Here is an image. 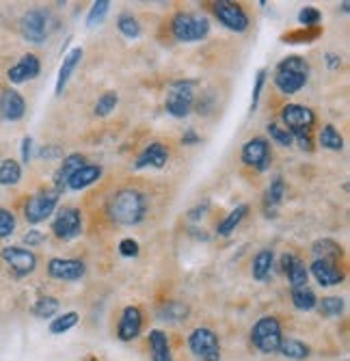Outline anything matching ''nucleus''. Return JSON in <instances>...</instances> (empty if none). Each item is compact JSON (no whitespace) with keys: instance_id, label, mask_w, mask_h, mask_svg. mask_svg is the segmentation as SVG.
Returning a JSON list of instances; mask_svg holds the SVG:
<instances>
[{"instance_id":"obj_8","label":"nucleus","mask_w":350,"mask_h":361,"mask_svg":"<svg viewBox=\"0 0 350 361\" xmlns=\"http://www.w3.org/2000/svg\"><path fill=\"white\" fill-rule=\"evenodd\" d=\"M188 346L195 353V357H199L201 361H218L220 359L218 338L212 329H206V326H199V329L190 334Z\"/></svg>"},{"instance_id":"obj_47","label":"nucleus","mask_w":350,"mask_h":361,"mask_svg":"<svg viewBox=\"0 0 350 361\" xmlns=\"http://www.w3.org/2000/svg\"><path fill=\"white\" fill-rule=\"evenodd\" d=\"M28 245H37V243H42L44 240V236L39 234V232H30V234H26V238H24Z\"/></svg>"},{"instance_id":"obj_17","label":"nucleus","mask_w":350,"mask_h":361,"mask_svg":"<svg viewBox=\"0 0 350 361\" xmlns=\"http://www.w3.org/2000/svg\"><path fill=\"white\" fill-rule=\"evenodd\" d=\"M24 113H26V102L18 91L5 89L0 93V115H3V119L18 121L24 117Z\"/></svg>"},{"instance_id":"obj_16","label":"nucleus","mask_w":350,"mask_h":361,"mask_svg":"<svg viewBox=\"0 0 350 361\" xmlns=\"http://www.w3.org/2000/svg\"><path fill=\"white\" fill-rule=\"evenodd\" d=\"M311 273L320 286H339L344 279V271L339 267V262H333V259H313Z\"/></svg>"},{"instance_id":"obj_37","label":"nucleus","mask_w":350,"mask_h":361,"mask_svg":"<svg viewBox=\"0 0 350 361\" xmlns=\"http://www.w3.org/2000/svg\"><path fill=\"white\" fill-rule=\"evenodd\" d=\"M117 102H119V95H117L115 91H106V93L100 97V100H98V104H95V115L106 117L111 111H115Z\"/></svg>"},{"instance_id":"obj_45","label":"nucleus","mask_w":350,"mask_h":361,"mask_svg":"<svg viewBox=\"0 0 350 361\" xmlns=\"http://www.w3.org/2000/svg\"><path fill=\"white\" fill-rule=\"evenodd\" d=\"M30 152H33V139L24 137L22 139V162H30Z\"/></svg>"},{"instance_id":"obj_34","label":"nucleus","mask_w":350,"mask_h":361,"mask_svg":"<svg viewBox=\"0 0 350 361\" xmlns=\"http://www.w3.org/2000/svg\"><path fill=\"white\" fill-rule=\"evenodd\" d=\"M320 145L327 147V149H342L344 147V139L342 135L333 126H325L323 133H320Z\"/></svg>"},{"instance_id":"obj_4","label":"nucleus","mask_w":350,"mask_h":361,"mask_svg":"<svg viewBox=\"0 0 350 361\" xmlns=\"http://www.w3.org/2000/svg\"><path fill=\"white\" fill-rule=\"evenodd\" d=\"M281 340H283L281 338V324H279L277 318L264 316V318H260L256 324H253V329H251V342H253V346H258L262 353H266V355L277 353Z\"/></svg>"},{"instance_id":"obj_11","label":"nucleus","mask_w":350,"mask_h":361,"mask_svg":"<svg viewBox=\"0 0 350 361\" xmlns=\"http://www.w3.org/2000/svg\"><path fill=\"white\" fill-rule=\"evenodd\" d=\"M20 30L26 42L30 44H44L48 37V16L39 9H33L24 13L20 22Z\"/></svg>"},{"instance_id":"obj_30","label":"nucleus","mask_w":350,"mask_h":361,"mask_svg":"<svg viewBox=\"0 0 350 361\" xmlns=\"http://www.w3.org/2000/svg\"><path fill=\"white\" fill-rule=\"evenodd\" d=\"M279 353H281L283 357H288V359H305V357L309 355V348H307V344H303V342L290 338V340H281Z\"/></svg>"},{"instance_id":"obj_44","label":"nucleus","mask_w":350,"mask_h":361,"mask_svg":"<svg viewBox=\"0 0 350 361\" xmlns=\"http://www.w3.org/2000/svg\"><path fill=\"white\" fill-rule=\"evenodd\" d=\"M119 253H121L123 257H137V255H139V243L132 240V238L121 240V243H119Z\"/></svg>"},{"instance_id":"obj_25","label":"nucleus","mask_w":350,"mask_h":361,"mask_svg":"<svg viewBox=\"0 0 350 361\" xmlns=\"http://www.w3.org/2000/svg\"><path fill=\"white\" fill-rule=\"evenodd\" d=\"M246 212H249V206H244V204L238 206L236 210H232L225 219L218 223V227H216L218 236H230L232 232H236V227L242 223V219L246 216Z\"/></svg>"},{"instance_id":"obj_29","label":"nucleus","mask_w":350,"mask_h":361,"mask_svg":"<svg viewBox=\"0 0 350 361\" xmlns=\"http://www.w3.org/2000/svg\"><path fill=\"white\" fill-rule=\"evenodd\" d=\"M292 303H294V307H296V310H301V312H309V310H313V307L318 305V299H315V294L305 286V288H296V290H292Z\"/></svg>"},{"instance_id":"obj_24","label":"nucleus","mask_w":350,"mask_h":361,"mask_svg":"<svg viewBox=\"0 0 350 361\" xmlns=\"http://www.w3.org/2000/svg\"><path fill=\"white\" fill-rule=\"evenodd\" d=\"M149 346H151V361H173L169 340L161 329H154L149 334Z\"/></svg>"},{"instance_id":"obj_19","label":"nucleus","mask_w":350,"mask_h":361,"mask_svg":"<svg viewBox=\"0 0 350 361\" xmlns=\"http://www.w3.org/2000/svg\"><path fill=\"white\" fill-rule=\"evenodd\" d=\"M167 160H169V152L163 143H151L147 145L137 162H135V169H145V167H156V169H163L167 165Z\"/></svg>"},{"instance_id":"obj_10","label":"nucleus","mask_w":350,"mask_h":361,"mask_svg":"<svg viewBox=\"0 0 350 361\" xmlns=\"http://www.w3.org/2000/svg\"><path fill=\"white\" fill-rule=\"evenodd\" d=\"M0 257L7 262L9 269L18 277H26L37 269V255L28 249H22V247H5L0 251Z\"/></svg>"},{"instance_id":"obj_20","label":"nucleus","mask_w":350,"mask_h":361,"mask_svg":"<svg viewBox=\"0 0 350 361\" xmlns=\"http://www.w3.org/2000/svg\"><path fill=\"white\" fill-rule=\"evenodd\" d=\"M281 264H283L285 275H288V279H290L292 290L305 288V286H307L309 273H307V267H305V262H303L301 257L288 253V255H283V257H281Z\"/></svg>"},{"instance_id":"obj_6","label":"nucleus","mask_w":350,"mask_h":361,"mask_svg":"<svg viewBox=\"0 0 350 361\" xmlns=\"http://www.w3.org/2000/svg\"><path fill=\"white\" fill-rule=\"evenodd\" d=\"M281 119L283 123L288 126L285 130L292 135V139H301V137H309L311 133V126L315 121V115L307 109V106H301V104H288L281 113Z\"/></svg>"},{"instance_id":"obj_14","label":"nucleus","mask_w":350,"mask_h":361,"mask_svg":"<svg viewBox=\"0 0 350 361\" xmlns=\"http://www.w3.org/2000/svg\"><path fill=\"white\" fill-rule=\"evenodd\" d=\"M214 13H216L218 22L225 24L230 30L242 32L249 26V18H246L244 9L240 5H236V3H216Z\"/></svg>"},{"instance_id":"obj_9","label":"nucleus","mask_w":350,"mask_h":361,"mask_svg":"<svg viewBox=\"0 0 350 361\" xmlns=\"http://www.w3.org/2000/svg\"><path fill=\"white\" fill-rule=\"evenodd\" d=\"M52 232L61 240H72L80 236L82 232V216L78 208H61L54 223H52Z\"/></svg>"},{"instance_id":"obj_31","label":"nucleus","mask_w":350,"mask_h":361,"mask_svg":"<svg viewBox=\"0 0 350 361\" xmlns=\"http://www.w3.org/2000/svg\"><path fill=\"white\" fill-rule=\"evenodd\" d=\"M158 316H161L163 320H184L188 316V307L180 301H167L165 305H161V310H158Z\"/></svg>"},{"instance_id":"obj_40","label":"nucleus","mask_w":350,"mask_h":361,"mask_svg":"<svg viewBox=\"0 0 350 361\" xmlns=\"http://www.w3.org/2000/svg\"><path fill=\"white\" fill-rule=\"evenodd\" d=\"M268 135H270V139H273L275 143H279V145H283V147L292 145V141H294L288 130H285V128H279L277 123H270V126H268Z\"/></svg>"},{"instance_id":"obj_7","label":"nucleus","mask_w":350,"mask_h":361,"mask_svg":"<svg viewBox=\"0 0 350 361\" xmlns=\"http://www.w3.org/2000/svg\"><path fill=\"white\" fill-rule=\"evenodd\" d=\"M58 195H61L58 190L46 188V190H39L37 195L30 197V200L26 202V206H24L26 221L28 223H42V221H46L54 212V208H56Z\"/></svg>"},{"instance_id":"obj_15","label":"nucleus","mask_w":350,"mask_h":361,"mask_svg":"<svg viewBox=\"0 0 350 361\" xmlns=\"http://www.w3.org/2000/svg\"><path fill=\"white\" fill-rule=\"evenodd\" d=\"M39 72H42L39 59H37L35 54H24V56L13 65V68L7 72V78H9V82H13V85H22V82H26V80L37 78Z\"/></svg>"},{"instance_id":"obj_46","label":"nucleus","mask_w":350,"mask_h":361,"mask_svg":"<svg viewBox=\"0 0 350 361\" xmlns=\"http://www.w3.org/2000/svg\"><path fill=\"white\" fill-rule=\"evenodd\" d=\"M182 143L184 145H195V143H199V137L193 133V130H186V135L182 137Z\"/></svg>"},{"instance_id":"obj_35","label":"nucleus","mask_w":350,"mask_h":361,"mask_svg":"<svg viewBox=\"0 0 350 361\" xmlns=\"http://www.w3.org/2000/svg\"><path fill=\"white\" fill-rule=\"evenodd\" d=\"M318 310H320V314L327 316V318H335V316H339L344 312V299L327 297V299H323L320 303H318Z\"/></svg>"},{"instance_id":"obj_2","label":"nucleus","mask_w":350,"mask_h":361,"mask_svg":"<svg viewBox=\"0 0 350 361\" xmlns=\"http://www.w3.org/2000/svg\"><path fill=\"white\" fill-rule=\"evenodd\" d=\"M307 74H309V65L305 59L301 56H288L279 63L277 68V76H275V85L281 93L285 95H294L299 93L305 82H307Z\"/></svg>"},{"instance_id":"obj_39","label":"nucleus","mask_w":350,"mask_h":361,"mask_svg":"<svg viewBox=\"0 0 350 361\" xmlns=\"http://www.w3.org/2000/svg\"><path fill=\"white\" fill-rule=\"evenodd\" d=\"M283 195H285V184H283L281 178H275L273 184H270V188H268V192H266V204H268L270 208L279 206L281 200H283Z\"/></svg>"},{"instance_id":"obj_23","label":"nucleus","mask_w":350,"mask_h":361,"mask_svg":"<svg viewBox=\"0 0 350 361\" xmlns=\"http://www.w3.org/2000/svg\"><path fill=\"white\" fill-rule=\"evenodd\" d=\"M100 176H102V167H98V165H82V167L70 178L68 188H72V190H82V188L91 186L95 180H100Z\"/></svg>"},{"instance_id":"obj_18","label":"nucleus","mask_w":350,"mask_h":361,"mask_svg":"<svg viewBox=\"0 0 350 361\" xmlns=\"http://www.w3.org/2000/svg\"><path fill=\"white\" fill-rule=\"evenodd\" d=\"M141 326H143V316H141V310L139 307H125L121 318H119V338L123 342H128V340H135L139 334H141Z\"/></svg>"},{"instance_id":"obj_42","label":"nucleus","mask_w":350,"mask_h":361,"mask_svg":"<svg viewBox=\"0 0 350 361\" xmlns=\"http://www.w3.org/2000/svg\"><path fill=\"white\" fill-rule=\"evenodd\" d=\"M320 11L313 9V7H305L301 13H299V22L303 26H315V24H320Z\"/></svg>"},{"instance_id":"obj_33","label":"nucleus","mask_w":350,"mask_h":361,"mask_svg":"<svg viewBox=\"0 0 350 361\" xmlns=\"http://www.w3.org/2000/svg\"><path fill=\"white\" fill-rule=\"evenodd\" d=\"M76 322H78V314H76V312L63 314V316H58V318H54V320L50 322V334H54V336L65 334V331L72 329V326H76Z\"/></svg>"},{"instance_id":"obj_21","label":"nucleus","mask_w":350,"mask_h":361,"mask_svg":"<svg viewBox=\"0 0 350 361\" xmlns=\"http://www.w3.org/2000/svg\"><path fill=\"white\" fill-rule=\"evenodd\" d=\"M85 165V156H80V154H70L65 160H63V165L58 167V171H56V176H54V190H63L68 186V182H70V178L80 169Z\"/></svg>"},{"instance_id":"obj_28","label":"nucleus","mask_w":350,"mask_h":361,"mask_svg":"<svg viewBox=\"0 0 350 361\" xmlns=\"http://www.w3.org/2000/svg\"><path fill=\"white\" fill-rule=\"evenodd\" d=\"M311 251H313V257L315 259H333V262H339V257H342V247L337 243L329 240V238L318 240Z\"/></svg>"},{"instance_id":"obj_3","label":"nucleus","mask_w":350,"mask_h":361,"mask_svg":"<svg viewBox=\"0 0 350 361\" xmlns=\"http://www.w3.org/2000/svg\"><path fill=\"white\" fill-rule=\"evenodd\" d=\"M171 30L177 42H201L210 32V22L204 16L177 13L171 22Z\"/></svg>"},{"instance_id":"obj_1","label":"nucleus","mask_w":350,"mask_h":361,"mask_svg":"<svg viewBox=\"0 0 350 361\" xmlns=\"http://www.w3.org/2000/svg\"><path fill=\"white\" fill-rule=\"evenodd\" d=\"M147 210V202L145 197L135 190V188H123L117 190L106 206V212L111 216V221L119 223V225H137L143 221Z\"/></svg>"},{"instance_id":"obj_22","label":"nucleus","mask_w":350,"mask_h":361,"mask_svg":"<svg viewBox=\"0 0 350 361\" xmlns=\"http://www.w3.org/2000/svg\"><path fill=\"white\" fill-rule=\"evenodd\" d=\"M80 59H82V48H74L72 52H68V54H65V59H63L61 70H58V78H56V87H54L56 95H61V93H63V89H65V85L70 82V78H72L74 70L78 68Z\"/></svg>"},{"instance_id":"obj_26","label":"nucleus","mask_w":350,"mask_h":361,"mask_svg":"<svg viewBox=\"0 0 350 361\" xmlns=\"http://www.w3.org/2000/svg\"><path fill=\"white\" fill-rule=\"evenodd\" d=\"M273 259H275V255H273V251H270V249H264V251H260L256 257H253V269H251L253 277H256L258 281H264V279L270 275V269H273Z\"/></svg>"},{"instance_id":"obj_41","label":"nucleus","mask_w":350,"mask_h":361,"mask_svg":"<svg viewBox=\"0 0 350 361\" xmlns=\"http://www.w3.org/2000/svg\"><path fill=\"white\" fill-rule=\"evenodd\" d=\"M13 229H15V216L9 210L0 208V238L11 236Z\"/></svg>"},{"instance_id":"obj_12","label":"nucleus","mask_w":350,"mask_h":361,"mask_svg":"<svg viewBox=\"0 0 350 361\" xmlns=\"http://www.w3.org/2000/svg\"><path fill=\"white\" fill-rule=\"evenodd\" d=\"M242 162L249 167H256L260 171L268 169L270 165V145L264 137L249 139L242 145Z\"/></svg>"},{"instance_id":"obj_13","label":"nucleus","mask_w":350,"mask_h":361,"mask_svg":"<svg viewBox=\"0 0 350 361\" xmlns=\"http://www.w3.org/2000/svg\"><path fill=\"white\" fill-rule=\"evenodd\" d=\"M87 267L80 259H70V257H52L48 262V275L52 279L61 281H76L85 275Z\"/></svg>"},{"instance_id":"obj_43","label":"nucleus","mask_w":350,"mask_h":361,"mask_svg":"<svg viewBox=\"0 0 350 361\" xmlns=\"http://www.w3.org/2000/svg\"><path fill=\"white\" fill-rule=\"evenodd\" d=\"M264 80H266V70H260L258 76H256V85H253V97H251V111L258 109V102H260V95H262V87H264Z\"/></svg>"},{"instance_id":"obj_32","label":"nucleus","mask_w":350,"mask_h":361,"mask_svg":"<svg viewBox=\"0 0 350 361\" xmlns=\"http://www.w3.org/2000/svg\"><path fill=\"white\" fill-rule=\"evenodd\" d=\"M117 26L121 30V35L128 37V39H137L141 35V26H139V22H137V18L132 13H121L119 20H117Z\"/></svg>"},{"instance_id":"obj_36","label":"nucleus","mask_w":350,"mask_h":361,"mask_svg":"<svg viewBox=\"0 0 350 361\" xmlns=\"http://www.w3.org/2000/svg\"><path fill=\"white\" fill-rule=\"evenodd\" d=\"M56 312H58V301L54 297H42L33 307V314L37 318H52Z\"/></svg>"},{"instance_id":"obj_5","label":"nucleus","mask_w":350,"mask_h":361,"mask_svg":"<svg viewBox=\"0 0 350 361\" xmlns=\"http://www.w3.org/2000/svg\"><path fill=\"white\" fill-rule=\"evenodd\" d=\"M195 102V82L193 80H177L169 87L167 93V113L173 117H186Z\"/></svg>"},{"instance_id":"obj_27","label":"nucleus","mask_w":350,"mask_h":361,"mask_svg":"<svg viewBox=\"0 0 350 361\" xmlns=\"http://www.w3.org/2000/svg\"><path fill=\"white\" fill-rule=\"evenodd\" d=\"M20 178H22V167L18 160H13V158L0 160V184L13 186L20 182Z\"/></svg>"},{"instance_id":"obj_38","label":"nucleus","mask_w":350,"mask_h":361,"mask_svg":"<svg viewBox=\"0 0 350 361\" xmlns=\"http://www.w3.org/2000/svg\"><path fill=\"white\" fill-rule=\"evenodd\" d=\"M108 9H111V3H108V0H98V3H93L91 11H89V16H87V26H95L98 22H102L104 16L108 13Z\"/></svg>"}]
</instances>
